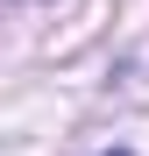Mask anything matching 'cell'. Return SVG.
Listing matches in <instances>:
<instances>
[{"label":"cell","mask_w":149,"mask_h":156,"mask_svg":"<svg viewBox=\"0 0 149 156\" xmlns=\"http://www.w3.org/2000/svg\"><path fill=\"white\" fill-rule=\"evenodd\" d=\"M107 156H128V149H107Z\"/></svg>","instance_id":"6da1fadb"}]
</instances>
